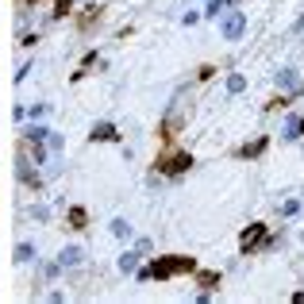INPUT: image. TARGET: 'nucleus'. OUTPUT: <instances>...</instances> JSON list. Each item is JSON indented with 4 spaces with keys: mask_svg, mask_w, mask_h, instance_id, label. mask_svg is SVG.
<instances>
[{
    "mask_svg": "<svg viewBox=\"0 0 304 304\" xmlns=\"http://www.w3.org/2000/svg\"><path fill=\"white\" fill-rule=\"evenodd\" d=\"M97 139H116V131H112V127L104 123V127H97Z\"/></svg>",
    "mask_w": 304,
    "mask_h": 304,
    "instance_id": "obj_1",
    "label": "nucleus"
}]
</instances>
